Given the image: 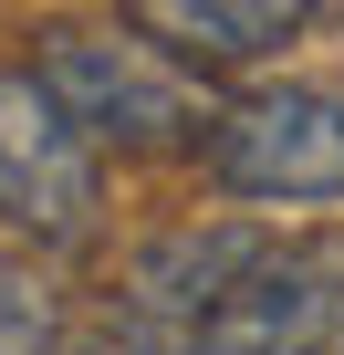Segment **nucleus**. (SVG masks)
<instances>
[{
	"mask_svg": "<svg viewBox=\"0 0 344 355\" xmlns=\"http://www.w3.org/2000/svg\"><path fill=\"white\" fill-rule=\"evenodd\" d=\"M32 73L105 146H209L219 136V105L199 94V73L178 53H156L136 21H115V32H73V21L42 32L32 42Z\"/></svg>",
	"mask_w": 344,
	"mask_h": 355,
	"instance_id": "1",
	"label": "nucleus"
},
{
	"mask_svg": "<svg viewBox=\"0 0 344 355\" xmlns=\"http://www.w3.org/2000/svg\"><path fill=\"white\" fill-rule=\"evenodd\" d=\"M94 136L63 115V94L32 63H0V230L21 241H84L94 230Z\"/></svg>",
	"mask_w": 344,
	"mask_h": 355,
	"instance_id": "2",
	"label": "nucleus"
},
{
	"mask_svg": "<svg viewBox=\"0 0 344 355\" xmlns=\"http://www.w3.org/2000/svg\"><path fill=\"white\" fill-rule=\"evenodd\" d=\"M199 157L230 199H344V94L261 84V94L219 105V136Z\"/></svg>",
	"mask_w": 344,
	"mask_h": 355,
	"instance_id": "3",
	"label": "nucleus"
},
{
	"mask_svg": "<svg viewBox=\"0 0 344 355\" xmlns=\"http://www.w3.org/2000/svg\"><path fill=\"white\" fill-rule=\"evenodd\" d=\"M323 345H344V251H323V241L271 251L199 324V355H323Z\"/></svg>",
	"mask_w": 344,
	"mask_h": 355,
	"instance_id": "4",
	"label": "nucleus"
},
{
	"mask_svg": "<svg viewBox=\"0 0 344 355\" xmlns=\"http://www.w3.org/2000/svg\"><path fill=\"white\" fill-rule=\"evenodd\" d=\"M271 261V241L261 230H240V220H209V230H156L136 261H125V313H146V324H178V334H199L251 272Z\"/></svg>",
	"mask_w": 344,
	"mask_h": 355,
	"instance_id": "5",
	"label": "nucleus"
},
{
	"mask_svg": "<svg viewBox=\"0 0 344 355\" xmlns=\"http://www.w3.org/2000/svg\"><path fill=\"white\" fill-rule=\"evenodd\" d=\"M125 21H136L156 53L199 63V73H251V63H271L282 42L313 32L302 0H136Z\"/></svg>",
	"mask_w": 344,
	"mask_h": 355,
	"instance_id": "6",
	"label": "nucleus"
},
{
	"mask_svg": "<svg viewBox=\"0 0 344 355\" xmlns=\"http://www.w3.org/2000/svg\"><path fill=\"white\" fill-rule=\"evenodd\" d=\"M0 355H63V293L21 251H0Z\"/></svg>",
	"mask_w": 344,
	"mask_h": 355,
	"instance_id": "7",
	"label": "nucleus"
},
{
	"mask_svg": "<svg viewBox=\"0 0 344 355\" xmlns=\"http://www.w3.org/2000/svg\"><path fill=\"white\" fill-rule=\"evenodd\" d=\"M94 355H199V334H178V324H146V313H125V303H115V324L94 334Z\"/></svg>",
	"mask_w": 344,
	"mask_h": 355,
	"instance_id": "8",
	"label": "nucleus"
}]
</instances>
